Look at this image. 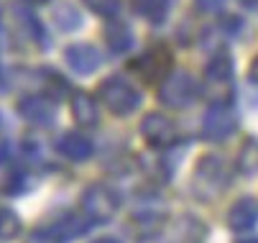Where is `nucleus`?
<instances>
[{
  "mask_svg": "<svg viewBox=\"0 0 258 243\" xmlns=\"http://www.w3.org/2000/svg\"><path fill=\"white\" fill-rule=\"evenodd\" d=\"M230 182V166L225 159L220 156H205L200 159L197 169H195V179H192V190L200 200H212L220 192H225Z\"/></svg>",
  "mask_w": 258,
  "mask_h": 243,
  "instance_id": "f257e3e1",
  "label": "nucleus"
},
{
  "mask_svg": "<svg viewBox=\"0 0 258 243\" xmlns=\"http://www.w3.org/2000/svg\"><path fill=\"white\" fill-rule=\"evenodd\" d=\"M97 95H100V100L105 102V108H107L110 113H115V115H128V113H133V110L138 108V102H141L138 90H136L131 82H125L123 77H107V80L100 85Z\"/></svg>",
  "mask_w": 258,
  "mask_h": 243,
  "instance_id": "f03ea898",
  "label": "nucleus"
},
{
  "mask_svg": "<svg viewBox=\"0 0 258 243\" xmlns=\"http://www.w3.org/2000/svg\"><path fill=\"white\" fill-rule=\"evenodd\" d=\"M200 95V82L187 75V72H174V75H166V80L161 82L159 87V100L164 105L174 108V110H181L192 105Z\"/></svg>",
  "mask_w": 258,
  "mask_h": 243,
  "instance_id": "7ed1b4c3",
  "label": "nucleus"
},
{
  "mask_svg": "<svg viewBox=\"0 0 258 243\" xmlns=\"http://www.w3.org/2000/svg\"><path fill=\"white\" fill-rule=\"evenodd\" d=\"M238 115L230 102H212L202 118V136L207 141H225V138L235 131Z\"/></svg>",
  "mask_w": 258,
  "mask_h": 243,
  "instance_id": "20e7f679",
  "label": "nucleus"
},
{
  "mask_svg": "<svg viewBox=\"0 0 258 243\" xmlns=\"http://www.w3.org/2000/svg\"><path fill=\"white\" fill-rule=\"evenodd\" d=\"M118 195L105 187V185H95L90 187L85 195H82V210H85V218L90 223H105L115 215L118 210Z\"/></svg>",
  "mask_w": 258,
  "mask_h": 243,
  "instance_id": "39448f33",
  "label": "nucleus"
},
{
  "mask_svg": "<svg viewBox=\"0 0 258 243\" xmlns=\"http://www.w3.org/2000/svg\"><path fill=\"white\" fill-rule=\"evenodd\" d=\"M205 80L215 90V102H230L233 92V59L223 51L210 59L205 69Z\"/></svg>",
  "mask_w": 258,
  "mask_h": 243,
  "instance_id": "423d86ee",
  "label": "nucleus"
},
{
  "mask_svg": "<svg viewBox=\"0 0 258 243\" xmlns=\"http://www.w3.org/2000/svg\"><path fill=\"white\" fill-rule=\"evenodd\" d=\"M141 133L151 146H174L176 144V126L164 113H149L141 123Z\"/></svg>",
  "mask_w": 258,
  "mask_h": 243,
  "instance_id": "0eeeda50",
  "label": "nucleus"
},
{
  "mask_svg": "<svg viewBox=\"0 0 258 243\" xmlns=\"http://www.w3.org/2000/svg\"><path fill=\"white\" fill-rule=\"evenodd\" d=\"M169 62H171V54L164 46H156L151 51H146L141 59H136V69H138V75H143V80L164 82L169 75Z\"/></svg>",
  "mask_w": 258,
  "mask_h": 243,
  "instance_id": "6e6552de",
  "label": "nucleus"
},
{
  "mask_svg": "<svg viewBox=\"0 0 258 243\" xmlns=\"http://www.w3.org/2000/svg\"><path fill=\"white\" fill-rule=\"evenodd\" d=\"M18 113H21L28 123H33V126H49V123L54 120L56 108H54V102H51L49 97H44V95H28V97L21 100Z\"/></svg>",
  "mask_w": 258,
  "mask_h": 243,
  "instance_id": "1a4fd4ad",
  "label": "nucleus"
},
{
  "mask_svg": "<svg viewBox=\"0 0 258 243\" xmlns=\"http://www.w3.org/2000/svg\"><path fill=\"white\" fill-rule=\"evenodd\" d=\"M64 56H67V64L75 69L77 75H92L95 69L102 64V54L95 46H90V44H75V46H69L64 51Z\"/></svg>",
  "mask_w": 258,
  "mask_h": 243,
  "instance_id": "9d476101",
  "label": "nucleus"
},
{
  "mask_svg": "<svg viewBox=\"0 0 258 243\" xmlns=\"http://www.w3.org/2000/svg\"><path fill=\"white\" fill-rule=\"evenodd\" d=\"M87 228H92V223L87 218H80V215H67L64 220L59 223H51L46 228L39 230L41 238H49V240H69V238H77L82 235Z\"/></svg>",
  "mask_w": 258,
  "mask_h": 243,
  "instance_id": "9b49d317",
  "label": "nucleus"
},
{
  "mask_svg": "<svg viewBox=\"0 0 258 243\" xmlns=\"http://www.w3.org/2000/svg\"><path fill=\"white\" fill-rule=\"evenodd\" d=\"M258 223V200L253 197H243L238 200L233 207H230V213H228V225L233 230H248Z\"/></svg>",
  "mask_w": 258,
  "mask_h": 243,
  "instance_id": "f8f14e48",
  "label": "nucleus"
},
{
  "mask_svg": "<svg viewBox=\"0 0 258 243\" xmlns=\"http://www.w3.org/2000/svg\"><path fill=\"white\" fill-rule=\"evenodd\" d=\"M56 149L72 161H82L92 154V141L82 133H64L56 141Z\"/></svg>",
  "mask_w": 258,
  "mask_h": 243,
  "instance_id": "ddd939ff",
  "label": "nucleus"
},
{
  "mask_svg": "<svg viewBox=\"0 0 258 243\" xmlns=\"http://www.w3.org/2000/svg\"><path fill=\"white\" fill-rule=\"evenodd\" d=\"M72 115L80 126H95L97 123V105L87 92H75L72 95Z\"/></svg>",
  "mask_w": 258,
  "mask_h": 243,
  "instance_id": "4468645a",
  "label": "nucleus"
},
{
  "mask_svg": "<svg viewBox=\"0 0 258 243\" xmlns=\"http://www.w3.org/2000/svg\"><path fill=\"white\" fill-rule=\"evenodd\" d=\"M105 36H107V46L113 49L115 54L128 51L131 44H133V33H131V28H128L125 23H120V21H113V23H110L107 31H105Z\"/></svg>",
  "mask_w": 258,
  "mask_h": 243,
  "instance_id": "2eb2a0df",
  "label": "nucleus"
},
{
  "mask_svg": "<svg viewBox=\"0 0 258 243\" xmlns=\"http://www.w3.org/2000/svg\"><path fill=\"white\" fill-rule=\"evenodd\" d=\"M138 16L149 18L151 23H161L169 11V0H131Z\"/></svg>",
  "mask_w": 258,
  "mask_h": 243,
  "instance_id": "dca6fc26",
  "label": "nucleus"
},
{
  "mask_svg": "<svg viewBox=\"0 0 258 243\" xmlns=\"http://www.w3.org/2000/svg\"><path fill=\"white\" fill-rule=\"evenodd\" d=\"M238 169L245 177H258V141H248L238 154Z\"/></svg>",
  "mask_w": 258,
  "mask_h": 243,
  "instance_id": "f3484780",
  "label": "nucleus"
},
{
  "mask_svg": "<svg viewBox=\"0 0 258 243\" xmlns=\"http://www.w3.org/2000/svg\"><path fill=\"white\" fill-rule=\"evenodd\" d=\"M13 16L18 18L16 23L21 26L23 36H28V39H41V26H39V21H36V16H33V13H28L26 8H16V11H13Z\"/></svg>",
  "mask_w": 258,
  "mask_h": 243,
  "instance_id": "a211bd4d",
  "label": "nucleus"
},
{
  "mask_svg": "<svg viewBox=\"0 0 258 243\" xmlns=\"http://www.w3.org/2000/svg\"><path fill=\"white\" fill-rule=\"evenodd\" d=\"M21 233V220L13 210H0V240H11Z\"/></svg>",
  "mask_w": 258,
  "mask_h": 243,
  "instance_id": "6ab92c4d",
  "label": "nucleus"
},
{
  "mask_svg": "<svg viewBox=\"0 0 258 243\" xmlns=\"http://www.w3.org/2000/svg\"><path fill=\"white\" fill-rule=\"evenodd\" d=\"M85 6L102 18H113L120 11V0H85Z\"/></svg>",
  "mask_w": 258,
  "mask_h": 243,
  "instance_id": "aec40b11",
  "label": "nucleus"
},
{
  "mask_svg": "<svg viewBox=\"0 0 258 243\" xmlns=\"http://www.w3.org/2000/svg\"><path fill=\"white\" fill-rule=\"evenodd\" d=\"M56 21L61 28H77L80 26V16L75 13V8H69V6H61L56 11Z\"/></svg>",
  "mask_w": 258,
  "mask_h": 243,
  "instance_id": "412c9836",
  "label": "nucleus"
},
{
  "mask_svg": "<svg viewBox=\"0 0 258 243\" xmlns=\"http://www.w3.org/2000/svg\"><path fill=\"white\" fill-rule=\"evenodd\" d=\"M220 6H223V0H197V8L200 11H220Z\"/></svg>",
  "mask_w": 258,
  "mask_h": 243,
  "instance_id": "4be33fe9",
  "label": "nucleus"
},
{
  "mask_svg": "<svg viewBox=\"0 0 258 243\" xmlns=\"http://www.w3.org/2000/svg\"><path fill=\"white\" fill-rule=\"evenodd\" d=\"M250 77L258 82V59H255V62H253V67H250Z\"/></svg>",
  "mask_w": 258,
  "mask_h": 243,
  "instance_id": "5701e85b",
  "label": "nucleus"
},
{
  "mask_svg": "<svg viewBox=\"0 0 258 243\" xmlns=\"http://www.w3.org/2000/svg\"><path fill=\"white\" fill-rule=\"evenodd\" d=\"M245 8H258V0H240Z\"/></svg>",
  "mask_w": 258,
  "mask_h": 243,
  "instance_id": "b1692460",
  "label": "nucleus"
},
{
  "mask_svg": "<svg viewBox=\"0 0 258 243\" xmlns=\"http://www.w3.org/2000/svg\"><path fill=\"white\" fill-rule=\"evenodd\" d=\"M95 243H118L115 238H100V240H95Z\"/></svg>",
  "mask_w": 258,
  "mask_h": 243,
  "instance_id": "393cba45",
  "label": "nucleus"
},
{
  "mask_svg": "<svg viewBox=\"0 0 258 243\" xmlns=\"http://www.w3.org/2000/svg\"><path fill=\"white\" fill-rule=\"evenodd\" d=\"M240 243H258V238H248V240H240Z\"/></svg>",
  "mask_w": 258,
  "mask_h": 243,
  "instance_id": "a878e982",
  "label": "nucleus"
},
{
  "mask_svg": "<svg viewBox=\"0 0 258 243\" xmlns=\"http://www.w3.org/2000/svg\"><path fill=\"white\" fill-rule=\"evenodd\" d=\"M31 3H46V0H31Z\"/></svg>",
  "mask_w": 258,
  "mask_h": 243,
  "instance_id": "bb28decb",
  "label": "nucleus"
}]
</instances>
